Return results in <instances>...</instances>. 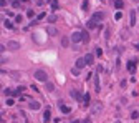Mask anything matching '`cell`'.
<instances>
[{
  "label": "cell",
  "instance_id": "1",
  "mask_svg": "<svg viewBox=\"0 0 139 123\" xmlns=\"http://www.w3.org/2000/svg\"><path fill=\"white\" fill-rule=\"evenodd\" d=\"M33 76L37 78L38 82H48V75H46V72H43V70H37L35 73H33Z\"/></svg>",
  "mask_w": 139,
  "mask_h": 123
},
{
  "label": "cell",
  "instance_id": "2",
  "mask_svg": "<svg viewBox=\"0 0 139 123\" xmlns=\"http://www.w3.org/2000/svg\"><path fill=\"white\" fill-rule=\"evenodd\" d=\"M71 40H73V43L83 42V32H73V35H71Z\"/></svg>",
  "mask_w": 139,
  "mask_h": 123
},
{
  "label": "cell",
  "instance_id": "3",
  "mask_svg": "<svg viewBox=\"0 0 139 123\" xmlns=\"http://www.w3.org/2000/svg\"><path fill=\"white\" fill-rule=\"evenodd\" d=\"M101 110H103V105L99 103V102H96V103H94V105L91 106V115H96V113H99Z\"/></svg>",
  "mask_w": 139,
  "mask_h": 123
},
{
  "label": "cell",
  "instance_id": "4",
  "mask_svg": "<svg viewBox=\"0 0 139 123\" xmlns=\"http://www.w3.org/2000/svg\"><path fill=\"white\" fill-rule=\"evenodd\" d=\"M7 48H10V50H18L20 43H18V42H15V40H10L8 43H7Z\"/></svg>",
  "mask_w": 139,
  "mask_h": 123
},
{
  "label": "cell",
  "instance_id": "5",
  "mask_svg": "<svg viewBox=\"0 0 139 123\" xmlns=\"http://www.w3.org/2000/svg\"><path fill=\"white\" fill-rule=\"evenodd\" d=\"M104 19V13H103V12H96V13H94V15H93V22H96V23H98V22H101V20Z\"/></svg>",
  "mask_w": 139,
  "mask_h": 123
},
{
  "label": "cell",
  "instance_id": "6",
  "mask_svg": "<svg viewBox=\"0 0 139 123\" xmlns=\"http://www.w3.org/2000/svg\"><path fill=\"white\" fill-rule=\"evenodd\" d=\"M46 33L51 35V37H55V35H58V30H56L53 25H48V27H46Z\"/></svg>",
  "mask_w": 139,
  "mask_h": 123
},
{
  "label": "cell",
  "instance_id": "7",
  "mask_svg": "<svg viewBox=\"0 0 139 123\" xmlns=\"http://www.w3.org/2000/svg\"><path fill=\"white\" fill-rule=\"evenodd\" d=\"M84 62H86V65H93V63H94V55H93V53H86Z\"/></svg>",
  "mask_w": 139,
  "mask_h": 123
},
{
  "label": "cell",
  "instance_id": "8",
  "mask_svg": "<svg viewBox=\"0 0 139 123\" xmlns=\"http://www.w3.org/2000/svg\"><path fill=\"white\" fill-rule=\"evenodd\" d=\"M129 25L131 27L136 25V12H134V10H131L129 12Z\"/></svg>",
  "mask_w": 139,
  "mask_h": 123
},
{
  "label": "cell",
  "instance_id": "9",
  "mask_svg": "<svg viewBox=\"0 0 139 123\" xmlns=\"http://www.w3.org/2000/svg\"><path fill=\"white\" fill-rule=\"evenodd\" d=\"M84 65H86L84 58H78V60H76V63H74V66H76V68H80V70H81V68H83Z\"/></svg>",
  "mask_w": 139,
  "mask_h": 123
},
{
  "label": "cell",
  "instance_id": "10",
  "mask_svg": "<svg viewBox=\"0 0 139 123\" xmlns=\"http://www.w3.org/2000/svg\"><path fill=\"white\" fill-rule=\"evenodd\" d=\"M70 95L73 96L74 100H83V96L80 95V92H76V90H71V92H70Z\"/></svg>",
  "mask_w": 139,
  "mask_h": 123
},
{
  "label": "cell",
  "instance_id": "11",
  "mask_svg": "<svg viewBox=\"0 0 139 123\" xmlns=\"http://www.w3.org/2000/svg\"><path fill=\"white\" fill-rule=\"evenodd\" d=\"M50 120H51V113H50V110H46L45 113H43V122H45V123H48Z\"/></svg>",
  "mask_w": 139,
  "mask_h": 123
},
{
  "label": "cell",
  "instance_id": "12",
  "mask_svg": "<svg viewBox=\"0 0 139 123\" xmlns=\"http://www.w3.org/2000/svg\"><path fill=\"white\" fill-rule=\"evenodd\" d=\"M134 68H136V60L128 62V70H129V72H134Z\"/></svg>",
  "mask_w": 139,
  "mask_h": 123
},
{
  "label": "cell",
  "instance_id": "13",
  "mask_svg": "<svg viewBox=\"0 0 139 123\" xmlns=\"http://www.w3.org/2000/svg\"><path fill=\"white\" fill-rule=\"evenodd\" d=\"M68 45H70V38L68 37H61V47H68Z\"/></svg>",
  "mask_w": 139,
  "mask_h": 123
},
{
  "label": "cell",
  "instance_id": "14",
  "mask_svg": "<svg viewBox=\"0 0 139 123\" xmlns=\"http://www.w3.org/2000/svg\"><path fill=\"white\" fill-rule=\"evenodd\" d=\"M30 108H32V110H38V108H40V103L33 100V102H30Z\"/></svg>",
  "mask_w": 139,
  "mask_h": 123
},
{
  "label": "cell",
  "instance_id": "15",
  "mask_svg": "<svg viewBox=\"0 0 139 123\" xmlns=\"http://www.w3.org/2000/svg\"><path fill=\"white\" fill-rule=\"evenodd\" d=\"M114 7H116V9H123V7H124V2H123V0H114Z\"/></svg>",
  "mask_w": 139,
  "mask_h": 123
},
{
  "label": "cell",
  "instance_id": "16",
  "mask_svg": "<svg viewBox=\"0 0 139 123\" xmlns=\"http://www.w3.org/2000/svg\"><path fill=\"white\" fill-rule=\"evenodd\" d=\"M83 103L84 105H90L91 102H90V93H84L83 95Z\"/></svg>",
  "mask_w": 139,
  "mask_h": 123
},
{
  "label": "cell",
  "instance_id": "17",
  "mask_svg": "<svg viewBox=\"0 0 139 123\" xmlns=\"http://www.w3.org/2000/svg\"><path fill=\"white\" fill-rule=\"evenodd\" d=\"M60 110H61L63 113H70V112H71L70 106H66V105H60Z\"/></svg>",
  "mask_w": 139,
  "mask_h": 123
},
{
  "label": "cell",
  "instance_id": "18",
  "mask_svg": "<svg viewBox=\"0 0 139 123\" xmlns=\"http://www.w3.org/2000/svg\"><path fill=\"white\" fill-rule=\"evenodd\" d=\"M98 27H99V25H98V23H96V22H93V20H91V22H88V28H98Z\"/></svg>",
  "mask_w": 139,
  "mask_h": 123
},
{
  "label": "cell",
  "instance_id": "19",
  "mask_svg": "<svg viewBox=\"0 0 139 123\" xmlns=\"http://www.w3.org/2000/svg\"><path fill=\"white\" fill-rule=\"evenodd\" d=\"M45 86H46V90H48V92H53V90H55V85H53V83H50V82H46Z\"/></svg>",
  "mask_w": 139,
  "mask_h": 123
},
{
  "label": "cell",
  "instance_id": "20",
  "mask_svg": "<svg viewBox=\"0 0 139 123\" xmlns=\"http://www.w3.org/2000/svg\"><path fill=\"white\" fill-rule=\"evenodd\" d=\"M58 7H60L58 0H51V10H58Z\"/></svg>",
  "mask_w": 139,
  "mask_h": 123
},
{
  "label": "cell",
  "instance_id": "21",
  "mask_svg": "<svg viewBox=\"0 0 139 123\" xmlns=\"http://www.w3.org/2000/svg\"><path fill=\"white\" fill-rule=\"evenodd\" d=\"M81 9H83L84 12H88V10H90V3H88L86 0H84V2H83V5H81Z\"/></svg>",
  "mask_w": 139,
  "mask_h": 123
},
{
  "label": "cell",
  "instance_id": "22",
  "mask_svg": "<svg viewBox=\"0 0 139 123\" xmlns=\"http://www.w3.org/2000/svg\"><path fill=\"white\" fill-rule=\"evenodd\" d=\"M94 86H96L94 90H96V92H99V78H98V76L94 78Z\"/></svg>",
  "mask_w": 139,
  "mask_h": 123
},
{
  "label": "cell",
  "instance_id": "23",
  "mask_svg": "<svg viewBox=\"0 0 139 123\" xmlns=\"http://www.w3.org/2000/svg\"><path fill=\"white\" fill-rule=\"evenodd\" d=\"M33 15H35V12H33L32 9H28L27 10V17H28V19H33Z\"/></svg>",
  "mask_w": 139,
  "mask_h": 123
},
{
  "label": "cell",
  "instance_id": "24",
  "mask_svg": "<svg viewBox=\"0 0 139 123\" xmlns=\"http://www.w3.org/2000/svg\"><path fill=\"white\" fill-rule=\"evenodd\" d=\"M71 75H73V76H78V75H80V68H76V66H74L73 70H71Z\"/></svg>",
  "mask_w": 139,
  "mask_h": 123
},
{
  "label": "cell",
  "instance_id": "25",
  "mask_svg": "<svg viewBox=\"0 0 139 123\" xmlns=\"http://www.w3.org/2000/svg\"><path fill=\"white\" fill-rule=\"evenodd\" d=\"M56 20H58V17H56V15H50V17H48V22H51V23H55Z\"/></svg>",
  "mask_w": 139,
  "mask_h": 123
},
{
  "label": "cell",
  "instance_id": "26",
  "mask_svg": "<svg viewBox=\"0 0 139 123\" xmlns=\"http://www.w3.org/2000/svg\"><path fill=\"white\" fill-rule=\"evenodd\" d=\"M83 42H90V33L88 32H83Z\"/></svg>",
  "mask_w": 139,
  "mask_h": 123
},
{
  "label": "cell",
  "instance_id": "27",
  "mask_svg": "<svg viewBox=\"0 0 139 123\" xmlns=\"http://www.w3.org/2000/svg\"><path fill=\"white\" fill-rule=\"evenodd\" d=\"M12 5H13V9H18L20 7V0H12Z\"/></svg>",
  "mask_w": 139,
  "mask_h": 123
},
{
  "label": "cell",
  "instance_id": "28",
  "mask_svg": "<svg viewBox=\"0 0 139 123\" xmlns=\"http://www.w3.org/2000/svg\"><path fill=\"white\" fill-rule=\"evenodd\" d=\"M3 25H5L7 28H13V23H12V22H8V20H7V22H3Z\"/></svg>",
  "mask_w": 139,
  "mask_h": 123
},
{
  "label": "cell",
  "instance_id": "29",
  "mask_svg": "<svg viewBox=\"0 0 139 123\" xmlns=\"http://www.w3.org/2000/svg\"><path fill=\"white\" fill-rule=\"evenodd\" d=\"M114 19H116V20H121V19H123V13H121V12H116V15H114Z\"/></svg>",
  "mask_w": 139,
  "mask_h": 123
},
{
  "label": "cell",
  "instance_id": "30",
  "mask_svg": "<svg viewBox=\"0 0 139 123\" xmlns=\"http://www.w3.org/2000/svg\"><path fill=\"white\" fill-rule=\"evenodd\" d=\"M13 103H15V100H13V98H8V100H7V105H8V106H12Z\"/></svg>",
  "mask_w": 139,
  "mask_h": 123
},
{
  "label": "cell",
  "instance_id": "31",
  "mask_svg": "<svg viewBox=\"0 0 139 123\" xmlns=\"http://www.w3.org/2000/svg\"><path fill=\"white\" fill-rule=\"evenodd\" d=\"M5 95H7V96H12V95H13V90H5Z\"/></svg>",
  "mask_w": 139,
  "mask_h": 123
},
{
  "label": "cell",
  "instance_id": "32",
  "mask_svg": "<svg viewBox=\"0 0 139 123\" xmlns=\"http://www.w3.org/2000/svg\"><path fill=\"white\" fill-rule=\"evenodd\" d=\"M96 55H98V57H101V55H103V50H101L99 47L96 48Z\"/></svg>",
  "mask_w": 139,
  "mask_h": 123
},
{
  "label": "cell",
  "instance_id": "33",
  "mask_svg": "<svg viewBox=\"0 0 139 123\" xmlns=\"http://www.w3.org/2000/svg\"><path fill=\"white\" fill-rule=\"evenodd\" d=\"M45 17H46V13H40V15H38V17H37V20H43V19H45Z\"/></svg>",
  "mask_w": 139,
  "mask_h": 123
},
{
  "label": "cell",
  "instance_id": "34",
  "mask_svg": "<svg viewBox=\"0 0 139 123\" xmlns=\"http://www.w3.org/2000/svg\"><path fill=\"white\" fill-rule=\"evenodd\" d=\"M22 20H23L22 15H17V17H15V22H22Z\"/></svg>",
  "mask_w": 139,
  "mask_h": 123
},
{
  "label": "cell",
  "instance_id": "35",
  "mask_svg": "<svg viewBox=\"0 0 139 123\" xmlns=\"http://www.w3.org/2000/svg\"><path fill=\"white\" fill-rule=\"evenodd\" d=\"M5 48H7L5 45H2V43H0V53H3V52H5Z\"/></svg>",
  "mask_w": 139,
  "mask_h": 123
},
{
  "label": "cell",
  "instance_id": "36",
  "mask_svg": "<svg viewBox=\"0 0 139 123\" xmlns=\"http://www.w3.org/2000/svg\"><path fill=\"white\" fill-rule=\"evenodd\" d=\"M131 116H132V118H138L139 113H138V112H132V115H131Z\"/></svg>",
  "mask_w": 139,
  "mask_h": 123
},
{
  "label": "cell",
  "instance_id": "37",
  "mask_svg": "<svg viewBox=\"0 0 139 123\" xmlns=\"http://www.w3.org/2000/svg\"><path fill=\"white\" fill-rule=\"evenodd\" d=\"M3 62H7V60H5V58H3V57H0V65H2Z\"/></svg>",
  "mask_w": 139,
  "mask_h": 123
},
{
  "label": "cell",
  "instance_id": "38",
  "mask_svg": "<svg viewBox=\"0 0 139 123\" xmlns=\"http://www.w3.org/2000/svg\"><path fill=\"white\" fill-rule=\"evenodd\" d=\"M83 123H91V122H90V118H86V120H84Z\"/></svg>",
  "mask_w": 139,
  "mask_h": 123
},
{
  "label": "cell",
  "instance_id": "39",
  "mask_svg": "<svg viewBox=\"0 0 139 123\" xmlns=\"http://www.w3.org/2000/svg\"><path fill=\"white\" fill-rule=\"evenodd\" d=\"M136 48H138V50H139V43H138V45H136Z\"/></svg>",
  "mask_w": 139,
  "mask_h": 123
},
{
  "label": "cell",
  "instance_id": "40",
  "mask_svg": "<svg viewBox=\"0 0 139 123\" xmlns=\"http://www.w3.org/2000/svg\"><path fill=\"white\" fill-rule=\"evenodd\" d=\"M71 123H80V122H78V120H76V122H71Z\"/></svg>",
  "mask_w": 139,
  "mask_h": 123
},
{
  "label": "cell",
  "instance_id": "41",
  "mask_svg": "<svg viewBox=\"0 0 139 123\" xmlns=\"http://www.w3.org/2000/svg\"><path fill=\"white\" fill-rule=\"evenodd\" d=\"M20 2H28V0H20Z\"/></svg>",
  "mask_w": 139,
  "mask_h": 123
},
{
  "label": "cell",
  "instance_id": "42",
  "mask_svg": "<svg viewBox=\"0 0 139 123\" xmlns=\"http://www.w3.org/2000/svg\"><path fill=\"white\" fill-rule=\"evenodd\" d=\"M116 123H121V122H119V120H118V122H116Z\"/></svg>",
  "mask_w": 139,
  "mask_h": 123
},
{
  "label": "cell",
  "instance_id": "43",
  "mask_svg": "<svg viewBox=\"0 0 139 123\" xmlns=\"http://www.w3.org/2000/svg\"><path fill=\"white\" fill-rule=\"evenodd\" d=\"M0 88H2V85H0Z\"/></svg>",
  "mask_w": 139,
  "mask_h": 123
}]
</instances>
